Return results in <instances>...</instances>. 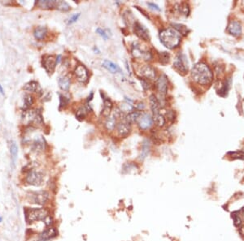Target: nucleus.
I'll return each instance as SVG.
<instances>
[{
  "label": "nucleus",
  "instance_id": "40",
  "mask_svg": "<svg viewBox=\"0 0 244 241\" xmlns=\"http://www.w3.org/2000/svg\"><path fill=\"white\" fill-rule=\"evenodd\" d=\"M79 17H80V13H78V14L73 15V16L71 17L70 19H69V20H68V24H73V23L76 22L77 20H78Z\"/></svg>",
  "mask_w": 244,
  "mask_h": 241
},
{
  "label": "nucleus",
  "instance_id": "32",
  "mask_svg": "<svg viewBox=\"0 0 244 241\" xmlns=\"http://www.w3.org/2000/svg\"><path fill=\"white\" fill-rule=\"evenodd\" d=\"M149 149H150V145H149L148 141L145 140L143 145V151H142V154H141V158H145L146 156L148 154Z\"/></svg>",
  "mask_w": 244,
  "mask_h": 241
},
{
  "label": "nucleus",
  "instance_id": "5",
  "mask_svg": "<svg viewBox=\"0 0 244 241\" xmlns=\"http://www.w3.org/2000/svg\"><path fill=\"white\" fill-rule=\"evenodd\" d=\"M43 174L41 171H37L35 169H30L26 175V182L32 186H40L43 184Z\"/></svg>",
  "mask_w": 244,
  "mask_h": 241
},
{
  "label": "nucleus",
  "instance_id": "37",
  "mask_svg": "<svg viewBox=\"0 0 244 241\" xmlns=\"http://www.w3.org/2000/svg\"><path fill=\"white\" fill-rule=\"evenodd\" d=\"M86 111L87 110L86 109V108H81V109L79 110L78 111H77V119H84V117L86 116Z\"/></svg>",
  "mask_w": 244,
  "mask_h": 241
},
{
  "label": "nucleus",
  "instance_id": "33",
  "mask_svg": "<svg viewBox=\"0 0 244 241\" xmlns=\"http://www.w3.org/2000/svg\"><path fill=\"white\" fill-rule=\"evenodd\" d=\"M179 11L181 13L185 15V16H188L190 13V8H189L188 4L186 3H182L179 7Z\"/></svg>",
  "mask_w": 244,
  "mask_h": 241
},
{
  "label": "nucleus",
  "instance_id": "19",
  "mask_svg": "<svg viewBox=\"0 0 244 241\" xmlns=\"http://www.w3.org/2000/svg\"><path fill=\"white\" fill-rule=\"evenodd\" d=\"M103 67L112 73H117L121 72V69L117 64H116V63H112V61H109V60H104L103 62Z\"/></svg>",
  "mask_w": 244,
  "mask_h": 241
},
{
  "label": "nucleus",
  "instance_id": "30",
  "mask_svg": "<svg viewBox=\"0 0 244 241\" xmlns=\"http://www.w3.org/2000/svg\"><path fill=\"white\" fill-rule=\"evenodd\" d=\"M173 26H174L173 27L174 29H176V30H177L180 34H183V35H186V34H187L188 29H187V28H186L185 25H180V24H174Z\"/></svg>",
  "mask_w": 244,
  "mask_h": 241
},
{
  "label": "nucleus",
  "instance_id": "17",
  "mask_svg": "<svg viewBox=\"0 0 244 241\" xmlns=\"http://www.w3.org/2000/svg\"><path fill=\"white\" fill-rule=\"evenodd\" d=\"M131 128H130V123H129L126 120L125 122H121L118 123L117 131L118 133L121 136H127L130 132Z\"/></svg>",
  "mask_w": 244,
  "mask_h": 241
},
{
  "label": "nucleus",
  "instance_id": "45",
  "mask_svg": "<svg viewBox=\"0 0 244 241\" xmlns=\"http://www.w3.org/2000/svg\"><path fill=\"white\" fill-rule=\"evenodd\" d=\"M2 221H3V218L0 216V222H2Z\"/></svg>",
  "mask_w": 244,
  "mask_h": 241
},
{
  "label": "nucleus",
  "instance_id": "35",
  "mask_svg": "<svg viewBox=\"0 0 244 241\" xmlns=\"http://www.w3.org/2000/svg\"><path fill=\"white\" fill-rule=\"evenodd\" d=\"M228 154L231 155V157H233V159L234 158H241V159H243L244 157V153L242 151L230 152V153H228Z\"/></svg>",
  "mask_w": 244,
  "mask_h": 241
},
{
  "label": "nucleus",
  "instance_id": "29",
  "mask_svg": "<svg viewBox=\"0 0 244 241\" xmlns=\"http://www.w3.org/2000/svg\"><path fill=\"white\" fill-rule=\"evenodd\" d=\"M56 8L59 9L60 11H67L68 10H70V6L68 5L66 2H64V1H57Z\"/></svg>",
  "mask_w": 244,
  "mask_h": 241
},
{
  "label": "nucleus",
  "instance_id": "12",
  "mask_svg": "<svg viewBox=\"0 0 244 241\" xmlns=\"http://www.w3.org/2000/svg\"><path fill=\"white\" fill-rule=\"evenodd\" d=\"M74 73L76 75L77 78L80 82L85 83V82L88 81L89 79V72L86 67L83 66V65H78L76 67V69L74 71Z\"/></svg>",
  "mask_w": 244,
  "mask_h": 241
},
{
  "label": "nucleus",
  "instance_id": "27",
  "mask_svg": "<svg viewBox=\"0 0 244 241\" xmlns=\"http://www.w3.org/2000/svg\"><path fill=\"white\" fill-rule=\"evenodd\" d=\"M104 109L102 110V114H103L104 116H109L110 111H111V110H112V101H110L109 99H107V100H104Z\"/></svg>",
  "mask_w": 244,
  "mask_h": 241
},
{
  "label": "nucleus",
  "instance_id": "14",
  "mask_svg": "<svg viewBox=\"0 0 244 241\" xmlns=\"http://www.w3.org/2000/svg\"><path fill=\"white\" fill-rule=\"evenodd\" d=\"M156 87L160 94L165 95L168 91V78L165 75H161L156 81Z\"/></svg>",
  "mask_w": 244,
  "mask_h": 241
},
{
  "label": "nucleus",
  "instance_id": "2",
  "mask_svg": "<svg viewBox=\"0 0 244 241\" xmlns=\"http://www.w3.org/2000/svg\"><path fill=\"white\" fill-rule=\"evenodd\" d=\"M160 42L165 47L174 49L179 46L181 42V34L176 29L168 28L163 29L160 33Z\"/></svg>",
  "mask_w": 244,
  "mask_h": 241
},
{
  "label": "nucleus",
  "instance_id": "21",
  "mask_svg": "<svg viewBox=\"0 0 244 241\" xmlns=\"http://www.w3.org/2000/svg\"><path fill=\"white\" fill-rule=\"evenodd\" d=\"M10 154H11V159L12 165H16L17 160V156H18V147H17V143L15 141H11L10 145Z\"/></svg>",
  "mask_w": 244,
  "mask_h": 241
},
{
  "label": "nucleus",
  "instance_id": "42",
  "mask_svg": "<svg viewBox=\"0 0 244 241\" xmlns=\"http://www.w3.org/2000/svg\"><path fill=\"white\" fill-rule=\"evenodd\" d=\"M147 5L151 7L152 9H153V10H156V11H160V8L158 7V5H156V4H155V3H147Z\"/></svg>",
  "mask_w": 244,
  "mask_h": 241
},
{
  "label": "nucleus",
  "instance_id": "9",
  "mask_svg": "<svg viewBox=\"0 0 244 241\" xmlns=\"http://www.w3.org/2000/svg\"><path fill=\"white\" fill-rule=\"evenodd\" d=\"M137 123L141 129L146 130L152 127V123H153V119H152L151 115L148 113H143V114L141 113Z\"/></svg>",
  "mask_w": 244,
  "mask_h": 241
},
{
  "label": "nucleus",
  "instance_id": "23",
  "mask_svg": "<svg viewBox=\"0 0 244 241\" xmlns=\"http://www.w3.org/2000/svg\"><path fill=\"white\" fill-rule=\"evenodd\" d=\"M38 6L42 9H52L56 8L57 1H50V0H40L38 2Z\"/></svg>",
  "mask_w": 244,
  "mask_h": 241
},
{
  "label": "nucleus",
  "instance_id": "15",
  "mask_svg": "<svg viewBox=\"0 0 244 241\" xmlns=\"http://www.w3.org/2000/svg\"><path fill=\"white\" fill-rule=\"evenodd\" d=\"M57 236V231L55 227H50L44 230L39 235V240L41 241H48L52 240Z\"/></svg>",
  "mask_w": 244,
  "mask_h": 241
},
{
  "label": "nucleus",
  "instance_id": "4",
  "mask_svg": "<svg viewBox=\"0 0 244 241\" xmlns=\"http://www.w3.org/2000/svg\"><path fill=\"white\" fill-rule=\"evenodd\" d=\"M23 123L26 124H30V123H35V124H42L43 119H42V113L38 110H25V112L22 115Z\"/></svg>",
  "mask_w": 244,
  "mask_h": 241
},
{
  "label": "nucleus",
  "instance_id": "46",
  "mask_svg": "<svg viewBox=\"0 0 244 241\" xmlns=\"http://www.w3.org/2000/svg\"><path fill=\"white\" fill-rule=\"evenodd\" d=\"M243 215H244V212H243Z\"/></svg>",
  "mask_w": 244,
  "mask_h": 241
},
{
  "label": "nucleus",
  "instance_id": "1",
  "mask_svg": "<svg viewBox=\"0 0 244 241\" xmlns=\"http://www.w3.org/2000/svg\"><path fill=\"white\" fill-rule=\"evenodd\" d=\"M191 76L194 81L202 85L211 84L213 79V74L208 65L203 63H198L191 70Z\"/></svg>",
  "mask_w": 244,
  "mask_h": 241
},
{
  "label": "nucleus",
  "instance_id": "11",
  "mask_svg": "<svg viewBox=\"0 0 244 241\" xmlns=\"http://www.w3.org/2000/svg\"><path fill=\"white\" fill-rule=\"evenodd\" d=\"M134 33L136 34L139 38L144 40V41H149L150 36H149V31L147 28H145L143 25H141L139 22H135L134 24Z\"/></svg>",
  "mask_w": 244,
  "mask_h": 241
},
{
  "label": "nucleus",
  "instance_id": "20",
  "mask_svg": "<svg viewBox=\"0 0 244 241\" xmlns=\"http://www.w3.org/2000/svg\"><path fill=\"white\" fill-rule=\"evenodd\" d=\"M47 34V28L43 26H39L37 27L34 31V36L37 40L41 41L43 40Z\"/></svg>",
  "mask_w": 244,
  "mask_h": 241
},
{
  "label": "nucleus",
  "instance_id": "18",
  "mask_svg": "<svg viewBox=\"0 0 244 241\" xmlns=\"http://www.w3.org/2000/svg\"><path fill=\"white\" fill-rule=\"evenodd\" d=\"M150 104H151V107H152V113H153V116L157 115L160 114V102L158 101V99L155 95H152L150 97Z\"/></svg>",
  "mask_w": 244,
  "mask_h": 241
},
{
  "label": "nucleus",
  "instance_id": "28",
  "mask_svg": "<svg viewBox=\"0 0 244 241\" xmlns=\"http://www.w3.org/2000/svg\"><path fill=\"white\" fill-rule=\"evenodd\" d=\"M153 119H154L155 123H156L158 126L163 127L165 124V119L161 114L153 116Z\"/></svg>",
  "mask_w": 244,
  "mask_h": 241
},
{
  "label": "nucleus",
  "instance_id": "10",
  "mask_svg": "<svg viewBox=\"0 0 244 241\" xmlns=\"http://www.w3.org/2000/svg\"><path fill=\"white\" fill-rule=\"evenodd\" d=\"M57 64V59L54 55H47L43 59V67L49 74H52L54 72Z\"/></svg>",
  "mask_w": 244,
  "mask_h": 241
},
{
  "label": "nucleus",
  "instance_id": "38",
  "mask_svg": "<svg viewBox=\"0 0 244 241\" xmlns=\"http://www.w3.org/2000/svg\"><path fill=\"white\" fill-rule=\"evenodd\" d=\"M96 32H97V34H98V35H100L104 40L108 39V35H107V34H106V32H105L104 29H102V28H98L96 29Z\"/></svg>",
  "mask_w": 244,
  "mask_h": 241
},
{
  "label": "nucleus",
  "instance_id": "44",
  "mask_svg": "<svg viewBox=\"0 0 244 241\" xmlns=\"http://www.w3.org/2000/svg\"><path fill=\"white\" fill-rule=\"evenodd\" d=\"M0 93H1V94H4V91H3V88L2 87V85H1V84H0Z\"/></svg>",
  "mask_w": 244,
  "mask_h": 241
},
{
  "label": "nucleus",
  "instance_id": "16",
  "mask_svg": "<svg viewBox=\"0 0 244 241\" xmlns=\"http://www.w3.org/2000/svg\"><path fill=\"white\" fill-rule=\"evenodd\" d=\"M141 76L149 80H154L155 78V69L150 65H145L141 68Z\"/></svg>",
  "mask_w": 244,
  "mask_h": 241
},
{
  "label": "nucleus",
  "instance_id": "22",
  "mask_svg": "<svg viewBox=\"0 0 244 241\" xmlns=\"http://www.w3.org/2000/svg\"><path fill=\"white\" fill-rule=\"evenodd\" d=\"M58 84H59V88H60L62 90H64V91H68V90H69V88H70L71 84L70 78H69L68 76H62V77H60V78L59 79Z\"/></svg>",
  "mask_w": 244,
  "mask_h": 241
},
{
  "label": "nucleus",
  "instance_id": "41",
  "mask_svg": "<svg viewBox=\"0 0 244 241\" xmlns=\"http://www.w3.org/2000/svg\"><path fill=\"white\" fill-rule=\"evenodd\" d=\"M141 83H142V85H143V87L144 90H148V89H150V87H151V85L149 84V82L147 81H146V80L141 81Z\"/></svg>",
  "mask_w": 244,
  "mask_h": 241
},
{
  "label": "nucleus",
  "instance_id": "3",
  "mask_svg": "<svg viewBox=\"0 0 244 241\" xmlns=\"http://www.w3.org/2000/svg\"><path fill=\"white\" fill-rule=\"evenodd\" d=\"M26 221L28 224H31L33 222L38 221H45V219L49 216V213L46 209L43 208H33L27 209L25 211Z\"/></svg>",
  "mask_w": 244,
  "mask_h": 241
},
{
  "label": "nucleus",
  "instance_id": "7",
  "mask_svg": "<svg viewBox=\"0 0 244 241\" xmlns=\"http://www.w3.org/2000/svg\"><path fill=\"white\" fill-rule=\"evenodd\" d=\"M173 67L180 73L185 74L187 72H188V62H187L185 55L182 54H179L176 57V59L173 63Z\"/></svg>",
  "mask_w": 244,
  "mask_h": 241
},
{
  "label": "nucleus",
  "instance_id": "13",
  "mask_svg": "<svg viewBox=\"0 0 244 241\" xmlns=\"http://www.w3.org/2000/svg\"><path fill=\"white\" fill-rule=\"evenodd\" d=\"M228 33L234 37H239L242 34V26L239 21L231 20L227 28Z\"/></svg>",
  "mask_w": 244,
  "mask_h": 241
},
{
  "label": "nucleus",
  "instance_id": "34",
  "mask_svg": "<svg viewBox=\"0 0 244 241\" xmlns=\"http://www.w3.org/2000/svg\"><path fill=\"white\" fill-rule=\"evenodd\" d=\"M160 62L165 64V63H168L169 62V59H170V55L168 54L167 52H162V53L160 54Z\"/></svg>",
  "mask_w": 244,
  "mask_h": 241
},
{
  "label": "nucleus",
  "instance_id": "25",
  "mask_svg": "<svg viewBox=\"0 0 244 241\" xmlns=\"http://www.w3.org/2000/svg\"><path fill=\"white\" fill-rule=\"evenodd\" d=\"M38 89H39V84H38V82L34 81L28 82V83L25 84V86H24V90L32 93L37 92Z\"/></svg>",
  "mask_w": 244,
  "mask_h": 241
},
{
  "label": "nucleus",
  "instance_id": "8",
  "mask_svg": "<svg viewBox=\"0 0 244 241\" xmlns=\"http://www.w3.org/2000/svg\"><path fill=\"white\" fill-rule=\"evenodd\" d=\"M141 46L138 44H135L132 48V54L134 58L139 59H144V60H151L152 54L149 51H145L144 49L140 47Z\"/></svg>",
  "mask_w": 244,
  "mask_h": 241
},
{
  "label": "nucleus",
  "instance_id": "36",
  "mask_svg": "<svg viewBox=\"0 0 244 241\" xmlns=\"http://www.w3.org/2000/svg\"><path fill=\"white\" fill-rule=\"evenodd\" d=\"M59 100H60V103H59V105H60V107H65V106H67L68 103V101H69V98H67L66 96L65 95H59Z\"/></svg>",
  "mask_w": 244,
  "mask_h": 241
},
{
  "label": "nucleus",
  "instance_id": "6",
  "mask_svg": "<svg viewBox=\"0 0 244 241\" xmlns=\"http://www.w3.org/2000/svg\"><path fill=\"white\" fill-rule=\"evenodd\" d=\"M27 196L29 201H31L30 203L42 205L46 204L49 200L50 195L47 191H38V192H31Z\"/></svg>",
  "mask_w": 244,
  "mask_h": 241
},
{
  "label": "nucleus",
  "instance_id": "24",
  "mask_svg": "<svg viewBox=\"0 0 244 241\" xmlns=\"http://www.w3.org/2000/svg\"><path fill=\"white\" fill-rule=\"evenodd\" d=\"M116 112L112 115H109L107 119V121L105 123V127L108 131H112L113 129L115 128L116 127Z\"/></svg>",
  "mask_w": 244,
  "mask_h": 241
},
{
  "label": "nucleus",
  "instance_id": "31",
  "mask_svg": "<svg viewBox=\"0 0 244 241\" xmlns=\"http://www.w3.org/2000/svg\"><path fill=\"white\" fill-rule=\"evenodd\" d=\"M34 98L31 95H29V94H27V95H26L25 98H24V107H26V108L30 107L34 104Z\"/></svg>",
  "mask_w": 244,
  "mask_h": 241
},
{
  "label": "nucleus",
  "instance_id": "39",
  "mask_svg": "<svg viewBox=\"0 0 244 241\" xmlns=\"http://www.w3.org/2000/svg\"><path fill=\"white\" fill-rule=\"evenodd\" d=\"M233 224L235 227H240L242 224V220L239 216L233 215Z\"/></svg>",
  "mask_w": 244,
  "mask_h": 241
},
{
  "label": "nucleus",
  "instance_id": "43",
  "mask_svg": "<svg viewBox=\"0 0 244 241\" xmlns=\"http://www.w3.org/2000/svg\"><path fill=\"white\" fill-rule=\"evenodd\" d=\"M239 233L241 234L242 236H244V226L240 227V229H239Z\"/></svg>",
  "mask_w": 244,
  "mask_h": 241
},
{
  "label": "nucleus",
  "instance_id": "26",
  "mask_svg": "<svg viewBox=\"0 0 244 241\" xmlns=\"http://www.w3.org/2000/svg\"><path fill=\"white\" fill-rule=\"evenodd\" d=\"M140 115H141V113L137 112V111H133V112H130L129 115H127L125 120H126L129 123H137V119H138V118H139Z\"/></svg>",
  "mask_w": 244,
  "mask_h": 241
}]
</instances>
